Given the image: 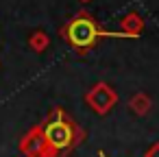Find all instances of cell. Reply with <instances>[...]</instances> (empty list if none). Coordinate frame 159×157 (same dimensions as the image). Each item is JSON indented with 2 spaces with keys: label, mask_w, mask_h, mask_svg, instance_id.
<instances>
[{
  "label": "cell",
  "mask_w": 159,
  "mask_h": 157,
  "mask_svg": "<svg viewBox=\"0 0 159 157\" xmlns=\"http://www.w3.org/2000/svg\"><path fill=\"white\" fill-rule=\"evenodd\" d=\"M144 157H159V142H152L148 146V150L144 153Z\"/></svg>",
  "instance_id": "8"
},
{
  "label": "cell",
  "mask_w": 159,
  "mask_h": 157,
  "mask_svg": "<svg viewBox=\"0 0 159 157\" xmlns=\"http://www.w3.org/2000/svg\"><path fill=\"white\" fill-rule=\"evenodd\" d=\"M85 103H87V107H89L94 113L107 116V113L118 105V92H116L107 81H98V83H94V85L87 90Z\"/></svg>",
  "instance_id": "3"
},
{
  "label": "cell",
  "mask_w": 159,
  "mask_h": 157,
  "mask_svg": "<svg viewBox=\"0 0 159 157\" xmlns=\"http://www.w3.org/2000/svg\"><path fill=\"white\" fill-rule=\"evenodd\" d=\"M144 31V18L137 11H129L120 18V33H124L129 39H137Z\"/></svg>",
  "instance_id": "5"
},
{
  "label": "cell",
  "mask_w": 159,
  "mask_h": 157,
  "mask_svg": "<svg viewBox=\"0 0 159 157\" xmlns=\"http://www.w3.org/2000/svg\"><path fill=\"white\" fill-rule=\"evenodd\" d=\"M129 109L135 113V116H146L150 109H152V98L146 94V92H135L131 98H129Z\"/></svg>",
  "instance_id": "6"
},
{
  "label": "cell",
  "mask_w": 159,
  "mask_h": 157,
  "mask_svg": "<svg viewBox=\"0 0 159 157\" xmlns=\"http://www.w3.org/2000/svg\"><path fill=\"white\" fill-rule=\"evenodd\" d=\"M20 150H22L24 157H50V150H48V144L44 140V133H42L39 124H35L33 129H29L22 135Z\"/></svg>",
  "instance_id": "4"
},
{
  "label": "cell",
  "mask_w": 159,
  "mask_h": 157,
  "mask_svg": "<svg viewBox=\"0 0 159 157\" xmlns=\"http://www.w3.org/2000/svg\"><path fill=\"white\" fill-rule=\"evenodd\" d=\"M50 44V37L44 33V31H35L31 37H29V46L35 50V53H44Z\"/></svg>",
  "instance_id": "7"
},
{
  "label": "cell",
  "mask_w": 159,
  "mask_h": 157,
  "mask_svg": "<svg viewBox=\"0 0 159 157\" xmlns=\"http://www.w3.org/2000/svg\"><path fill=\"white\" fill-rule=\"evenodd\" d=\"M98 157H107V155H105V150H98Z\"/></svg>",
  "instance_id": "9"
},
{
  "label": "cell",
  "mask_w": 159,
  "mask_h": 157,
  "mask_svg": "<svg viewBox=\"0 0 159 157\" xmlns=\"http://www.w3.org/2000/svg\"><path fill=\"white\" fill-rule=\"evenodd\" d=\"M39 127H42L44 140L48 144L50 157H66L70 150H74L85 140V131L61 107L50 109V113L46 116V120Z\"/></svg>",
  "instance_id": "1"
},
{
  "label": "cell",
  "mask_w": 159,
  "mask_h": 157,
  "mask_svg": "<svg viewBox=\"0 0 159 157\" xmlns=\"http://www.w3.org/2000/svg\"><path fill=\"white\" fill-rule=\"evenodd\" d=\"M81 2H92V0H81Z\"/></svg>",
  "instance_id": "10"
},
{
  "label": "cell",
  "mask_w": 159,
  "mask_h": 157,
  "mask_svg": "<svg viewBox=\"0 0 159 157\" xmlns=\"http://www.w3.org/2000/svg\"><path fill=\"white\" fill-rule=\"evenodd\" d=\"M61 37L79 53L85 55L87 50H92L100 39H129L124 33L120 31H107L102 29L94 16L89 11H79L74 18H70L63 26H61Z\"/></svg>",
  "instance_id": "2"
}]
</instances>
